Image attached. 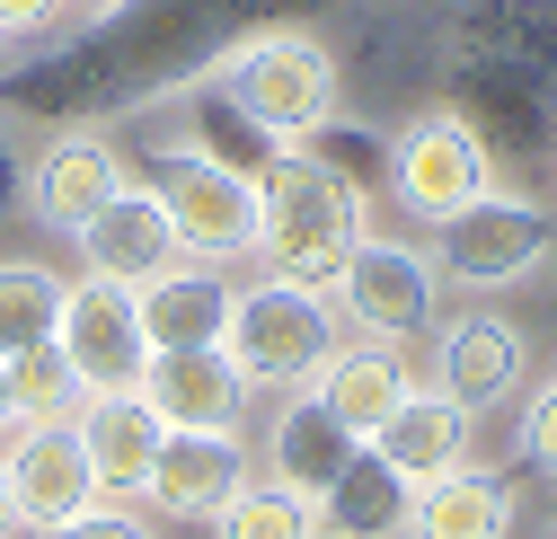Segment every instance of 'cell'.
Returning a JSON list of instances; mask_svg holds the SVG:
<instances>
[{
  "mask_svg": "<svg viewBox=\"0 0 557 539\" xmlns=\"http://www.w3.org/2000/svg\"><path fill=\"white\" fill-rule=\"evenodd\" d=\"M18 195H27V160H18V142L0 133V222L18 213Z\"/></svg>",
  "mask_w": 557,
  "mask_h": 539,
  "instance_id": "f546056e",
  "label": "cell"
},
{
  "mask_svg": "<svg viewBox=\"0 0 557 539\" xmlns=\"http://www.w3.org/2000/svg\"><path fill=\"white\" fill-rule=\"evenodd\" d=\"M89 10H115V0H89Z\"/></svg>",
  "mask_w": 557,
  "mask_h": 539,
  "instance_id": "836d02e7",
  "label": "cell"
},
{
  "mask_svg": "<svg viewBox=\"0 0 557 539\" xmlns=\"http://www.w3.org/2000/svg\"><path fill=\"white\" fill-rule=\"evenodd\" d=\"M53 318H62V275L45 256H0V363L53 346Z\"/></svg>",
  "mask_w": 557,
  "mask_h": 539,
  "instance_id": "603a6c76",
  "label": "cell"
},
{
  "mask_svg": "<svg viewBox=\"0 0 557 539\" xmlns=\"http://www.w3.org/2000/svg\"><path fill=\"white\" fill-rule=\"evenodd\" d=\"M115 186H124V160H115V142H98V133H72V142H53V151L36 160V177H27L36 222L62 230V239H81V222L107 204Z\"/></svg>",
  "mask_w": 557,
  "mask_h": 539,
  "instance_id": "ac0fdd59",
  "label": "cell"
},
{
  "mask_svg": "<svg viewBox=\"0 0 557 539\" xmlns=\"http://www.w3.org/2000/svg\"><path fill=\"white\" fill-rule=\"evenodd\" d=\"M213 539H319V504L293 487H239L213 513Z\"/></svg>",
  "mask_w": 557,
  "mask_h": 539,
  "instance_id": "d4e9b609",
  "label": "cell"
},
{
  "mask_svg": "<svg viewBox=\"0 0 557 539\" xmlns=\"http://www.w3.org/2000/svg\"><path fill=\"white\" fill-rule=\"evenodd\" d=\"M0 487H10V513L27 530H62L98 504V468H89V442L81 425H27L0 460Z\"/></svg>",
  "mask_w": 557,
  "mask_h": 539,
  "instance_id": "9c48e42d",
  "label": "cell"
},
{
  "mask_svg": "<svg viewBox=\"0 0 557 539\" xmlns=\"http://www.w3.org/2000/svg\"><path fill=\"white\" fill-rule=\"evenodd\" d=\"M45 539H151V522H133V513H107V504H89L81 522H62V530H45Z\"/></svg>",
  "mask_w": 557,
  "mask_h": 539,
  "instance_id": "f1b7e54d",
  "label": "cell"
},
{
  "mask_svg": "<svg viewBox=\"0 0 557 539\" xmlns=\"http://www.w3.org/2000/svg\"><path fill=\"white\" fill-rule=\"evenodd\" d=\"M469 434H478V416L460 408V398L407 389L398 408H389V425L372 434V451L398 468L407 487H434V478H451V468H469Z\"/></svg>",
  "mask_w": 557,
  "mask_h": 539,
  "instance_id": "4fadbf2b",
  "label": "cell"
},
{
  "mask_svg": "<svg viewBox=\"0 0 557 539\" xmlns=\"http://www.w3.org/2000/svg\"><path fill=\"white\" fill-rule=\"evenodd\" d=\"M18 530V513H10V487H0V539H10Z\"/></svg>",
  "mask_w": 557,
  "mask_h": 539,
  "instance_id": "1f68e13d",
  "label": "cell"
},
{
  "mask_svg": "<svg viewBox=\"0 0 557 539\" xmlns=\"http://www.w3.org/2000/svg\"><path fill=\"white\" fill-rule=\"evenodd\" d=\"M548 327H557V292H548Z\"/></svg>",
  "mask_w": 557,
  "mask_h": 539,
  "instance_id": "d6a6232c",
  "label": "cell"
},
{
  "mask_svg": "<svg viewBox=\"0 0 557 539\" xmlns=\"http://www.w3.org/2000/svg\"><path fill=\"white\" fill-rule=\"evenodd\" d=\"M213 80L274 133V142H301L310 124H327V115H336V89H345L336 53H327L319 36H301V27H257V36H239V45L213 62Z\"/></svg>",
  "mask_w": 557,
  "mask_h": 539,
  "instance_id": "7a4b0ae2",
  "label": "cell"
},
{
  "mask_svg": "<svg viewBox=\"0 0 557 539\" xmlns=\"http://www.w3.org/2000/svg\"><path fill=\"white\" fill-rule=\"evenodd\" d=\"M151 151V195L169 213V239L177 256L195 265H231V256H257V177H231L195 151H169V142H143Z\"/></svg>",
  "mask_w": 557,
  "mask_h": 539,
  "instance_id": "277c9868",
  "label": "cell"
},
{
  "mask_svg": "<svg viewBox=\"0 0 557 539\" xmlns=\"http://www.w3.org/2000/svg\"><path fill=\"white\" fill-rule=\"evenodd\" d=\"M81 256H89V275L107 284H151L177 265V239H169V213H160V195L151 186H115L107 204L81 222Z\"/></svg>",
  "mask_w": 557,
  "mask_h": 539,
  "instance_id": "7c38bea8",
  "label": "cell"
},
{
  "mask_svg": "<svg viewBox=\"0 0 557 539\" xmlns=\"http://www.w3.org/2000/svg\"><path fill=\"white\" fill-rule=\"evenodd\" d=\"M531 372V346H522V327L496 318V310H460L451 327H434V389L460 398V408H496V398H513Z\"/></svg>",
  "mask_w": 557,
  "mask_h": 539,
  "instance_id": "30bf717a",
  "label": "cell"
},
{
  "mask_svg": "<svg viewBox=\"0 0 557 539\" xmlns=\"http://www.w3.org/2000/svg\"><path fill=\"white\" fill-rule=\"evenodd\" d=\"M248 487V451L239 434H169L160 460H151V504H169L177 522H213L231 496Z\"/></svg>",
  "mask_w": 557,
  "mask_h": 539,
  "instance_id": "9a60e30c",
  "label": "cell"
},
{
  "mask_svg": "<svg viewBox=\"0 0 557 539\" xmlns=\"http://www.w3.org/2000/svg\"><path fill=\"white\" fill-rule=\"evenodd\" d=\"M143 398L169 434H231L248 408V380L222 346H186V354H151L143 363Z\"/></svg>",
  "mask_w": 557,
  "mask_h": 539,
  "instance_id": "8fae6325",
  "label": "cell"
},
{
  "mask_svg": "<svg viewBox=\"0 0 557 539\" xmlns=\"http://www.w3.org/2000/svg\"><path fill=\"white\" fill-rule=\"evenodd\" d=\"M293 151H310L319 168H336L345 186H355V195H363V204H372V195L389 186V142H381V133H372V124H355V115H345V106H336L327 124H310V133H301V142H293Z\"/></svg>",
  "mask_w": 557,
  "mask_h": 539,
  "instance_id": "cb8c5ba5",
  "label": "cell"
},
{
  "mask_svg": "<svg viewBox=\"0 0 557 539\" xmlns=\"http://www.w3.org/2000/svg\"><path fill=\"white\" fill-rule=\"evenodd\" d=\"M319 539H327V530H319Z\"/></svg>",
  "mask_w": 557,
  "mask_h": 539,
  "instance_id": "d590c367",
  "label": "cell"
},
{
  "mask_svg": "<svg viewBox=\"0 0 557 539\" xmlns=\"http://www.w3.org/2000/svg\"><path fill=\"white\" fill-rule=\"evenodd\" d=\"M522 451H531V468L540 478H557V372L531 389V416H522Z\"/></svg>",
  "mask_w": 557,
  "mask_h": 539,
  "instance_id": "4316f807",
  "label": "cell"
},
{
  "mask_svg": "<svg viewBox=\"0 0 557 539\" xmlns=\"http://www.w3.org/2000/svg\"><path fill=\"white\" fill-rule=\"evenodd\" d=\"M407 504H416V487L363 442L355 460L336 468V487L319 496V530H327V539H398V530H407Z\"/></svg>",
  "mask_w": 557,
  "mask_h": 539,
  "instance_id": "7402d4cb",
  "label": "cell"
},
{
  "mask_svg": "<svg viewBox=\"0 0 557 539\" xmlns=\"http://www.w3.org/2000/svg\"><path fill=\"white\" fill-rule=\"evenodd\" d=\"M18 425V408H10V372H0V434H10Z\"/></svg>",
  "mask_w": 557,
  "mask_h": 539,
  "instance_id": "4dcf8cb0",
  "label": "cell"
},
{
  "mask_svg": "<svg viewBox=\"0 0 557 539\" xmlns=\"http://www.w3.org/2000/svg\"><path fill=\"white\" fill-rule=\"evenodd\" d=\"M0 372H10V408H18V425H53V416L81 398L72 363H62L53 346H27V354H10Z\"/></svg>",
  "mask_w": 557,
  "mask_h": 539,
  "instance_id": "484cf974",
  "label": "cell"
},
{
  "mask_svg": "<svg viewBox=\"0 0 557 539\" xmlns=\"http://www.w3.org/2000/svg\"><path fill=\"white\" fill-rule=\"evenodd\" d=\"M169 151H195V160H213V168H231V177H265L293 142H274V133H265L213 72H203V80L177 98V142H169Z\"/></svg>",
  "mask_w": 557,
  "mask_h": 539,
  "instance_id": "2e32d148",
  "label": "cell"
},
{
  "mask_svg": "<svg viewBox=\"0 0 557 539\" xmlns=\"http://www.w3.org/2000/svg\"><path fill=\"white\" fill-rule=\"evenodd\" d=\"M540 539H557V522H548V530H540Z\"/></svg>",
  "mask_w": 557,
  "mask_h": 539,
  "instance_id": "e575fe53",
  "label": "cell"
},
{
  "mask_svg": "<svg viewBox=\"0 0 557 539\" xmlns=\"http://www.w3.org/2000/svg\"><path fill=\"white\" fill-rule=\"evenodd\" d=\"M133 310H143V336H151V354L222 346V327H231V284H222V265H195V256H177L169 275L133 284Z\"/></svg>",
  "mask_w": 557,
  "mask_h": 539,
  "instance_id": "5bb4252c",
  "label": "cell"
},
{
  "mask_svg": "<svg viewBox=\"0 0 557 539\" xmlns=\"http://www.w3.org/2000/svg\"><path fill=\"white\" fill-rule=\"evenodd\" d=\"M336 310L355 318L372 346H416V336L443 327V265L434 248H407V239H355V256L336 265Z\"/></svg>",
  "mask_w": 557,
  "mask_h": 539,
  "instance_id": "5b68a950",
  "label": "cell"
},
{
  "mask_svg": "<svg viewBox=\"0 0 557 539\" xmlns=\"http://www.w3.org/2000/svg\"><path fill=\"white\" fill-rule=\"evenodd\" d=\"M81 442H89V468H98V496H143V487H151V460H160V442H169V425L151 416L143 389H107V398H89Z\"/></svg>",
  "mask_w": 557,
  "mask_h": 539,
  "instance_id": "e0dca14e",
  "label": "cell"
},
{
  "mask_svg": "<svg viewBox=\"0 0 557 539\" xmlns=\"http://www.w3.org/2000/svg\"><path fill=\"white\" fill-rule=\"evenodd\" d=\"M407 539H513V487L496 468H451V478L416 487Z\"/></svg>",
  "mask_w": 557,
  "mask_h": 539,
  "instance_id": "44dd1931",
  "label": "cell"
},
{
  "mask_svg": "<svg viewBox=\"0 0 557 539\" xmlns=\"http://www.w3.org/2000/svg\"><path fill=\"white\" fill-rule=\"evenodd\" d=\"M486 186H496V160H486L478 115L425 106V115L398 124V142H389V195H398L416 222H451L460 204H478Z\"/></svg>",
  "mask_w": 557,
  "mask_h": 539,
  "instance_id": "8992f818",
  "label": "cell"
},
{
  "mask_svg": "<svg viewBox=\"0 0 557 539\" xmlns=\"http://www.w3.org/2000/svg\"><path fill=\"white\" fill-rule=\"evenodd\" d=\"M222 354L239 363L248 389H310L336 354V301L310 284H248L231 292Z\"/></svg>",
  "mask_w": 557,
  "mask_h": 539,
  "instance_id": "3957f363",
  "label": "cell"
},
{
  "mask_svg": "<svg viewBox=\"0 0 557 539\" xmlns=\"http://www.w3.org/2000/svg\"><path fill=\"white\" fill-rule=\"evenodd\" d=\"M416 380H407V363L389 354V346H372V336H363V346L355 354H327V372L310 380V398H319V408L345 425V434H355V442H372L381 425H389V408H398V398H407Z\"/></svg>",
  "mask_w": 557,
  "mask_h": 539,
  "instance_id": "ffe728a7",
  "label": "cell"
},
{
  "mask_svg": "<svg viewBox=\"0 0 557 539\" xmlns=\"http://www.w3.org/2000/svg\"><path fill=\"white\" fill-rule=\"evenodd\" d=\"M548 248H557L548 204H531V195H505V186H486L478 204H460L451 222H434V265H443L451 284H469V292H505V284H522L531 265H548Z\"/></svg>",
  "mask_w": 557,
  "mask_h": 539,
  "instance_id": "52a82bcc",
  "label": "cell"
},
{
  "mask_svg": "<svg viewBox=\"0 0 557 539\" xmlns=\"http://www.w3.org/2000/svg\"><path fill=\"white\" fill-rule=\"evenodd\" d=\"M53 354L72 363L81 398H107V389H143V363H151V336H143V310H133V284H62V318H53Z\"/></svg>",
  "mask_w": 557,
  "mask_h": 539,
  "instance_id": "ba28073f",
  "label": "cell"
},
{
  "mask_svg": "<svg viewBox=\"0 0 557 539\" xmlns=\"http://www.w3.org/2000/svg\"><path fill=\"white\" fill-rule=\"evenodd\" d=\"M72 18V0H0V36H53Z\"/></svg>",
  "mask_w": 557,
  "mask_h": 539,
  "instance_id": "83f0119b",
  "label": "cell"
},
{
  "mask_svg": "<svg viewBox=\"0 0 557 539\" xmlns=\"http://www.w3.org/2000/svg\"><path fill=\"white\" fill-rule=\"evenodd\" d=\"M265 451H274V487H293V496H310V504H319V496L336 487V468L355 460L363 442L345 434V425L319 408L310 389H293L284 408H274V434H265Z\"/></svg>",
  "mask_w": 557,
  "mask_h": 539,
  "instance_id": "d6986e66",
  "label": "cell"
},
{
  "mask_svg": "<svg viewBox=\"0 0 557 539\" xmlns=\"http://www.w3.org/2000/svg\"><path fill=\"white\" fill-rule=\"evenodd\" d=\"M363 239V195L310 151H284L257 177V256L274 265V284H336V265Z\"/></svg>",
  "mask_w": 557,
  "mask_h": 539,
  "instance_id": "6da1fadb",
  "label": "cell"
}]
</instances>
